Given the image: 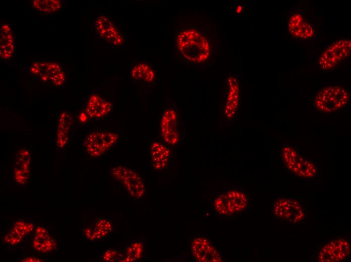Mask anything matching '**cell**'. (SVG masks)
Here are the masks:
<instances>
[{
    "label": "cell",
    "mask_w": 351,
    "mask_h": 262,
    "mask_svg": "<svg viewBox=\"0 0 351 262\" xmlns=\"http://www.w3.org/2000/svg\"><path fill=\"white\" fill-rule=\"evenodd\" d=\"M177 44L180 53L192 62L201 63L209 56V43L196 30L191 29L180 32L177 36Z\"/></svg>",
    "instance_id": "6da1fadb"
},
{
    "label": "cell",
    "mask_w": 351,
    "mask_h": 262,
    "mask_svg": "<svg viewBox=\"0 0 351 262\" xmlns=\"http://www.w3.org/2000/svg\"><path fill=\"white\" fill-rule=\"evenodd\" d=\"M348 95L345 87L330 85L323 87L315 96L313 105L315 110L322 114L339 112L345 108Z\"/></svg>",
    "instance_id": "7a4b0ae2"
},
{
    "label": "cell",
    "mask_w": 351,
    "mask_h": 262,
    "mask_svg": "<svg viewBox=\"0 0 351 262\" xmlns=\"http://www.w3.org/2000/svg\"><path fill=\"white\" fill-rule=\"evenodd\" d=\"M112 179L124 189L129 198L134 202L143 201L146 196V186L141 176L134 169L123 165L111 168Z\"/></svg>",
    "instance_id": "3957f363"
},
{
    "label": "cell",
    "mask_w": 351,
    "mask_h": 262,
    "mask_svg": "<svg viewBox=\"0 0 351 262\" xmlns=\"http://www.w3.org/2000/svg\"><path fill=\"white\" fill-rule=\"evenodd\" d=\"M118 139L119 135L115 132L98 129L89 133L84 139L83 146L90 157L98 158L113 147Z\"/></svg>",
    "instance_id": "277c9868"
},
{
    "label": "cell",
    "mask_w": 351,
    "mask_h": 262,
    "mask_svg": "<svg viewBox=\"0 0 351 262\" xmlns=\"http://www.w3.org/2000/svg\"><path fill=\"white\" fill-rule=\"evenodd\" d=\"M350 40L341 39L333 42L320 55L319 66L325 70L334 68L350 55Z\"/></svg>",
    "instance_id": "5b68a950"
},
{
    "label": "cell",
    "mask_w": 351,
    "mask_h": 262,
    "mask_svg": "<svg viewBox=\"0 0 351 262\" xmlns=\"http://www.w3.org/2000/svg\"><path fill=\"white\" fill-rule=\"evenodd\" d=\"M190 251L195 260L200 262H220L223 258L218 249L205 235L193 236Z\"/></svg>",
    "instance_id": "8992f818"
},
{
    "label": "cell",
    "mask_w": 351,
    "mask_h": 262,
    "mask_svg": "<svg viewBox=\"0 0 351 262\" xmlns=\"http://www.w3.org/2000/svg\"><path fill=\"white\" fill-rule=\"evenodd\" d=\"M273 213L275 219L290 224L301 222L305 216V210L300 204L294 199L281 198L275 201Z\"/></svg>",
    "instance_id": "52a82bcc"
},
{
    "label": "cell",
    "mask_w": 351,
    "mask_h": 262,
    "mask_svg": "<svg viewBox=\"0 0 351 262\" xmlns=\"http://www.w3.org/2000/svg\"><path fill=\"white\" fill-rule=\"evenodd\" d=\"M29 71L34 75L38 76L43 81H49L58 87L65 82L64 70L59 63L51 61H36L33 62Z\"/></svg>",
    "instance_id": "ba28073f"
},
{
    "label": "cell",
    "mask_w": 351,
    "mask_h": 262,
    "mask_svg": "<svg viewBox=\"0 0 351 262\" xmlns=\"http://www.w3.org/2000/svg\"><path fill=\"white\" fill-rule=\"evenodd\" d=\"M350 246L348 240L338 238L324 245L318 256L319 261L338 262L344 261L350 255Z\"/></svg>",
    "instance_id": "9c48e42d"
},
{
    "label": "cell",
    "mask_w": 351,
    "mask_h": 262,
    "mask_svg": "<svg viewBox=\"0 0 351 262\" xmlns=\"http://www.w3.org/2000/svg\"><path fill=\"white\" fill-rule=\"evenodd\" d=\"M160 131L164 142L167 145L175 146L180 140L178 114L171 108L165 110L161 117Z\"/></svg>",
    "instance_id": "30bf717a"
},
{
    "label": "cell",
    "mask_w": 351,
    "mask_h": 262,
    "mask_svg": "<svg viewBox=\"0 0 351 262\" xmlns=\"http://www.w3.org/2000/svg\"><path fill=\"white\" fill-rule=\"evenodd\" d=\"M97 34L103 39L114 46L122 45L124 42V37L121 30L106 16L101 15L95 21Z\"/></svg>",
    "instance_id": "8fae6325"
},
{
    "label": "cell",
    "mask_w": 351,
    "mask_h": 262,
    "mask_svg": "<svg viewBox=\"0 0 351 262\" xmlns=\"http://www.w3.org/2000/svg\"><path fill=\"white\" fill-rule=\"evenodd\" d=\"M287 29L294 37L301 39L311 38L315 34L314 26L301 13L292 14L287 22Z\"/></svg>",
    "instance_id": "7c38bea8"
},
{
    "label": "cell",
    "mask_w": 351,
    "mask_h": 262,
    "mask_svg": "<svg viewBox=\"0 0 351 262\" xmlns=\"http://www.w3.org/2000/svg\"><path fill=\"white\" fill-rule=\"evenodd\" d=\"M110 101L98 94H93L89 98L85 108L88 118L91 119H102L112 110Z\"/></svg>",
    "instance_id": "4fadbf2b"
},
{
    "label": "cell",
    "mask_w": 351,
    "mask_h": 262,
    "mask_svg": "<svg viewBox=\"0 0 351 262\" xmlns=\"http://www.w3.org/2000/svg\"><path fill=\"white\" fill-rule=\"evenodd\" d=\"M14 168L15 180L17 184L21 187L26 185L30 173L31 152L28 149L20 151L15 158Z\"/></svg>",
    "instance_id": "5bb4252c"
},
{
    "label": "cell",
    "mask_w": 351,
    "mask_h": 262,
    "mask_svg": "<svg viewBox=\"0 0 351 262\" xmlns=\"http://www.w3.org/2000/svg\"><path fill=\"white\" fill-rule=\"evenodd\" d=\"M149 151L153 168L158 171L165 169L170 155L167 144L164 142L155 141L150 146Z\"/></svg>",
    "instance_id": "9a60e30c"
},
{
    "label": "cell",
    "mask_w": 351,
    "mask_h": 262,
    "mask_svg": "<svg viewBox=\"0 0 351 262\" xmlns=\"http://www.w3.org/2000/svg\"><path fill=\"white\" fill-rule=\"evenodd\" d=\"M32 244L34 248L42 252L50 251L56 247L54 239L49 234L47 229L42 226L34 229Z\"/></svg>",
    "instance_id": "2e32d148"
},
{
    "label": "cell",
    "mask_w": 351,
    "mask_h": 262,
    "mask_svg": "<svg viewBox=\"0 0 351 262\" xmlns=\"http://www.w3.org/2000/svg\"><path fill=\"white\" fill-rule=\"evenodd\" d=\"M289 172L292 176L308 179L315 177L317 171L314 161L309 159L304 153H301Z\"/></svg>",
    "instance_id": "e0dca14e"
},
{
    "label": "cell",
    "mask_w": 351,
    "mask_h": 262,
    "mask_svg": "<svg viewBox=\"0 0 351 262\" xmlns=\"http://www.w3.org/2000/svg\"><path fill=\"white\" fill-rule=\"evenodd\" d=\"M236 215L246 211L250 204L249 195L236 187H231L224 191Z\"/></svg>",
    "instance_id": "ac0fdd59"
},
{
    "label": "cell",
    "mask_w": 351,
    "mask_h": 262,
    "mask_svg": "<svg viewBox=\"0 0 351 262\" xmlns=\"http://www.w3.org/2000/svg\"><path fill=\"white\" fill-rule=\"evenodd\" d=\"M15 39L11 27L6 24L1 25V57L10 58L15 52Z\"/></svg>",
    "instance_id": "d6986e66"
},
{
    "label": "cell",
    "mask_w": 351,
    "mask_h": 262,
    "mask_svg": "<svg viewBox=\"0 0 351 262\" xmlns=\"http://www.w3.org/2000/svg\"><path fill=\"white\" fill-rule=\"evenodd\" d=\"M121 249L124 253L121 261H136L145 256V242L138 240H132L125 243Z\"/></svg>",
    "instance_id": "ffe728a7"
},
{
    "label": "cell",
    "mask_w": 351,
    "mask_h": 262,
    "mask_svg": "<svg viewBox=\"0 0 351 262\" xmlns=\"http://www.w3.org/2000/svg\"><path fill=\"white\" fill-rule=\"evenodd\" d=\"M57 134L56 139L57 149L63 150L68 144L70 130L72 125V117L66 112H62L58 119Z\"/></svg>",
    "instance_id": "44dd1931"
},
{
    "label": "cell",
    "mask_w": 351,
    "mask_h": 262,
    "mask_svg": "<svg viewBox=\"0 0 351 262\" xmlns=\"http://www.w3.org/2000/svg\"><path fill=\"white\" fill-rule=\"evenodd\" d=\"M228 92L227 95L225 114L231 118L235 113L238 105L240 89L238 81L233 77H230L228 81Z\"/></svg>",
    "instance_id": "7402d4cb"
},
{
    "label": "cell",
    "mask_w": 351,
    "mask_h": 262,
    "mask_svg": "<svg viewBox=\"0 0 351 262\" xmlns=\"http://www.w3.org/2000/svg\"><path fill=\"white\" fill-rule=\"evenodd\" d=\"M211 203L214 211L218 216L230 218L236 215L224 191L213 196Z\"/></svg>",
    "instance_id": "603a6c76"
},
{
    "label": "cell",
    "mask_w": 351,
    "mask_h": 262,
    "mask_svg": "<svg viewBox=\"0 0 351 262\" xmlns=\"http://www.w3.org/2000/svg\"><path fill=\"white\" fill-rule=\"evenodd\" d=\"M93 226L103 240L109 239L115 230L114 223L110 218H96L94 221Z\"/></svg>",
    "instance_id": "cb8c5ba5"
},
{
    "label": "cell",
    "mask_w": 351,
    "mask_h": 262,
    "mask_svg": "<svg viewBox=\"0 0 351 262\" xmlns=\"http://www.w3.org/2000/svg\"><path fill=\"white\" fill-rule=\"evenodd\" d=\"M281 154L283 165L289 171L298 160L301 152L298 147L285 143L282 148Z\"/></svg>",
    "instance_id": "d4e9b609"
},
{
    "label": "cell",
    "mask_w": 351,
    "mask_h": 262,
    "mask_svg": "<svg viewBox=\"0 0 351 262\" xmlns=\"http://www.w3.org/2000/svg\"><path fill=\"white\" fill-rule=\"evenodd\" d=\"M131 74L134 79L147 82H151L155 78L154 70L149 66L144 63H139L133 67Z\"/></svg>",
    "instance_id": "484cf974"
},
{
    "label": "cell",
    "mask_w": 351,
    "mask_h": 262,
    "mask_svg": "<svg viewBox=\"0 0 351 262\" xmlns=\"http://www.w3.org/2000/svg\"><path fill=\"white\" fill-rule=\"evenodd\" d=\"M34 10L38 13L49 14L55 12L62 7L60 1H33L32 3Z\"/></svg>",
    "instance_id": "4316f807"
},
{
    "label": "cell",
    "mask_w": 351,
    "mask_h": 262,
    "mask_svg": "<svg viewBox=\"0 0 351 262\" xmlns=\"http://www.w3.org/2000/svg\"><path fill=\"white\" fill-rule=\"evenodd\" d=\"M124 256V253L122 249L108 248L99 255V259L103 261H121Z\"/></svg>",
    "instance_id": "83f0119b"
},
{
    "label": "cell",
    "mask_w": 351,
    "mask_h": 262,
    "mask_svg": "<svg viewBox=\"0 0 351 262\" xmlns=\"http://www.w3.org/2000/svg\"><path fill=\"white\" fill-rule=\"evenodd\" d=\"M84 238L90 242L103 241L101 236L97 231L93 225L87 224L80 227Z\"/></svg>",
    "instance_id": "f1b7e54d"
},
{
    "label": "cell",
    "mask_w": 351,
    "mask_h": 262,
    "mask_svg": "<svg viewBox=\"0 0 351 262\" xmlns=\"http://www.w3.org/2000/svg\"><path fill=\"white\" fill-rule=\"evenodd\" d=\"M21 261H42V259L36 256L32 255H28V254L24 255L19 259Z\"/></svg>",
    "instance_id": "f546056e"
},
{
    "label": "cell",
    "mask_w": 351,
    "mask_h": 262,
    "mask_svg": "<svg viewBox=\"0 0 351 262\" xmlns=\"http://www.w3.org/2000/svg\"><path fill=\"white\" fill-rule=\"evenodd\" d=\"M241 10H242V7H240V6H238V8H237V12H238V13H240V11H241Z\"/></svg>",
    "instance_id": "4dcf8cb0"
}]
</instances>
